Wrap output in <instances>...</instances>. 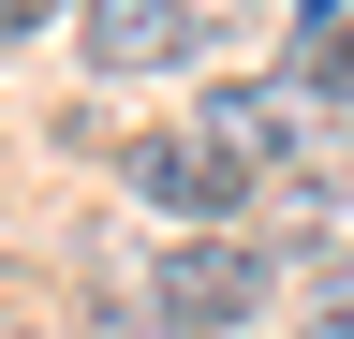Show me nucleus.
<instances>
[{"label": "nucleus", "mask_w": 354, "mask_h": 339, "mask_svg": "<svg viewBox=\"0 0 354 339\" xmlns=\"http://www.w3.org/2000/svg\"><path fill=\"white\" fill-rule=\"evenodd\" d=\"M295 339H354V280H325V310H310Z\"/></svg>", "instance_id": "20e7f679"}, {"label": "nucleus", "mask_w": 354, "mask_h": 339, "mask_svg": "<svg viewBox=\"0 0 354 339\" xmlns=\"http://www.w3.org/2000/svg\"><path fill=\"white\" fill-rule=\"evenodd\" d=\"M0 30H30V0H0Z\"/></svg>", "instance_id": "39448f33"}, {"label": "nucleus", "mask_w": 354, "mask_h": 339, "mask_svg": "<svg viewBox=\"0 0 354 339\" xmlns=\"http://www.w3.org/2000/svg\"><path fill=\"white\" fill-rule=\"evenodd\" d=\"M133 192L177 206V222H221V206L251 192V162H236V148H207V133H148V148H133Z\"/></svg>", "instance_id": "f257e3e1"}, {"label": "nucleus", "mask_w": 354, "mask_h": 339, "mask_svg": "<svg viewBox=\"0 0 354 339\" xmlns=\"http://www.w3.org/2000/svg\"><path fill=\"white\" fill-rule=\"evenodd\" d=\"M295 118H310V104H295V74H281V89H207V118H192V133H207V148H236L251 177H266Z\"/></svg>", "instance_id": "7ed1b4c3"}, {"label": "nucleus", "mask_w": 354, "mask_h": 339, "mask_svg": "<svg viewBox=\"0 0 354 339\" xmlns=\"http://www.w3.org/2000/svg\"><path fill=\"white\" fill-rule=\"evenodd\" d=\"M104 74H162V59H192V0H88V30H74Z\"/></svg>", "instance_id": "f03ea898"}]
</instances>
